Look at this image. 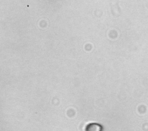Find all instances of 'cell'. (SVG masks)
I'll return each instance as SVG.
<instances>
[{
    "mask_svg": "<svg viewBox=\"0 0 148 131\" xmlns=\"http://www.w3.org/2000/svg\"><path fill=\"white\" fill-rule=\"evenodd\" d=\"M87 130H95V131H101L102 130V126L96 123H92L89 124L86 129Z\"/></svg>",
    "mask_w": 148,
    "mask_h": 131,
    "instance_id": "cell-1",
    "label": "cell"
}]
</instances>
